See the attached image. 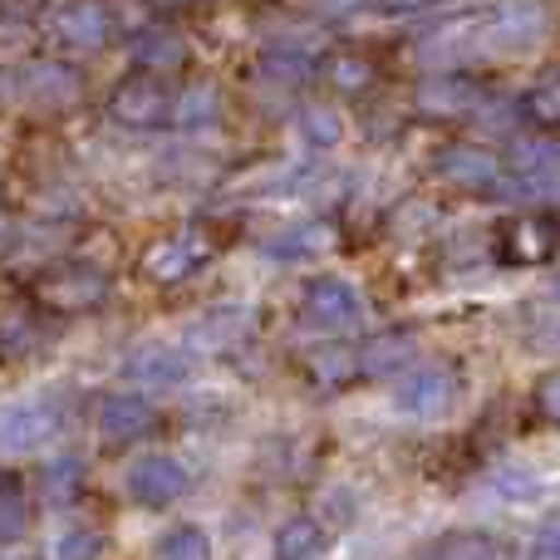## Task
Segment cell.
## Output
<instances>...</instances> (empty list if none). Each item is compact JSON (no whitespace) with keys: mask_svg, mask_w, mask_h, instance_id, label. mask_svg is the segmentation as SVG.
<instances>
[{"mask_svg":"<svg viewBox=\"0 0 560 560\" xmlns=\"http://www.w3.org/2000/svg\"><path fill=\"white\" fill-rule=\"evenodd\" d=\"M108 118L118 128H128V133H158L173 118V89L163 84V74L133 69V74H124L108 89Z\"/></svg>","mask_w":560,"mask_h":560,"instance_id":"cell-1","label":"cell"},{"mask_svg":"<svg viewBox=\"0 0 560 560\" xmlns=\"http://www.w3.org/2000/svg\"><path fill=\"white\" fill-rule=\"evenodd\" d=\"M45 30L55 35V45L74 49V55H98L118 35V10L108 0H59Z\"/></svg>","mask_w":560,"mask_h":560,"instance_id":"cell-2","label":"cell"},{"mask_svg":"<svg viewBox=\"0 0 560 560\" xmlns=\"http://www.w3.org/2000/svg\"><path fill=\"white\" fill-rule=\"evenodd\" d=\"M457 369L453 364H418V369H398L394 374V408L404 418H443L457 404Z\"/></svg>","mask_w":560,"mask_h":560,"instance_id":"cell-3","label":"cell"},{"mask_svg":"<svg viewBox=\"0 0 560 560\" xmlns=\"http://www.w3.org/2000/svg\"><path fill=\"white\" fill-rule=\"evenodd\" d=\"M124 492H128V502L143 506V512H163V506H177L192 492V472H187V463L173 453H148L128 467Z\"/></svg>","mask_w":560,"mask_h":560,"instance_id":"cell-4","label":"cell"},{"mask_svg":"<svg viewBox=\"0 0 560 560\" xmlns=\"http://www.w3.org/2000/svg\"><path fill=\"white\" fill-rule=\"evenodd\" d=\"M65 428V413L49 398H20L0 408V457H25L49 447Z\"/></svg>","mask_w":560,"mask_h":560,"instance_id":"cell-5","label":"cell"},{"mask_svg":"<svg viewBox=\"0 0 560 560\" xmlns=\"http://www.w3.org/2000/svg\"><path fill=\"white\" fill-rule=\"evenodd\" d=\"M300 315H305L315 329H329V335H335V329H349L359 315H364V290L339 271L310 276L305 290H300Z\"/></svg>","mask_w":560,"mask_h":560,"instance_id":"cell-6","label":"cell"},{"mask_svg":"<svg viewBox=\"0 0 560 560\" xmlns=\"http://www.w3.org/2000/svg\"><path fill=\"white\" fill-rule=\"evenodd\" d=\"M15 89L25 104L45 108V114H69V108L84 104V74L74 65H65V59H30V65H20Z\"/></svg>","mask_w":560,"mask_h":560,"instance_id":"cell-7","label":"cell"},{"mask_svg":"<svg viewBox=\"0 0 560 560\" xmlns=\"http://www.w3.org/2000/svg\"><path fill=\"white\" fill-rule=\"evenodd\" d=\"M207 261H212V236L197 232V226H187V232H173V236H163V242L148 246L143 276L153 280V285H183V280H192Z\"/></svg>","mask_w":560,"mask_h":560,"instance_id":"cell-8","label":"cell"},{"mask_svg":"<svg viewBox=\"0 0 560 560\" xmlns=\"http://www.w3.org/2000/svg\"><path fill=\"white\" fill-rule=\"evenodd\" d=\"M546 30H551V15H546L541 0H506V5H497L492 15L482 20L477 45H492V49H502V55H516V49L541 45Z\"/></svg>","mask_w":560,"mask_h":560,"instance_id":"cell-9","label":"cell"},{"mask_svg":"<svg viewBox=\"0 0 560 560\" xmlns=\"http://www.w3.org/2000/svg\"><path fill=\"white\" fill-rule=\"evenodd\" d=\"M492 256L502 266H546L556 261V222L551 212H522L497 226Z\"/></svg>","mask_w":560,"mask_h":560,"instance_id":"cell-10","label":"cell"},{"mask_svg":"<svg viewBox=\"0 0 560 560\" xmlns=\"http://www.w3.org/2000/svg\"><path fill=\"white\" fill-rule=\"evenodd\" d=\"M39 300L59 315H84V310H98L108 300V276L94 266H59L39 280Z\"/></svg>","mask_w":560,"mask_h":560,"instance_id":"cell-11","label":"cell"},{"mask_svg":"<svg viewBox=\"0 0 560 560\" xmlns=\"http://www.w3.org/2000/svg\"><path fill=\"white\" fill-rule=\"evenodd\" d=\"M94 423H98V438H104V443L133 447V443H143V438L158 428V408L148 404L143 394H133V388H128V394H108L104 404H98Z\"/></svg>","mask_w":560,"mask_h":560,"instance_id":"cell-12","label":"cell"},{"mask_svg":"<svg viewBox=\"0 0 560 560\" xmlns=\"http://www.w3.org/2000/svg\"><path fill=\"white\" fill-rule=\"evenodd\" d=\"M252 329H256V310L242 305V300H222V305L202 310V315L187 325L183 349H192V354L197 349H232V345H242Z\"/></svg>","mask_w":560,"mask_h":560,"instance_id":"cell-13","label":"cell"},{"mask_svg":"<svg viewBox=\"0 0 560 560\" xmlns=\"http://www.w3.org/2000/svg\"><path fill=\"white\" fill-rule=\"evenodd\" d=\"M124 378L133 388H177L192 378V349L183 345H143L124 359Z\"/></svg>","mask_w":560,"mask_h":560,"instance_id":"cell-14","label":"cell"},{"mask_svg":"<svg viewBox=\"0 0 560 560\" xmlns=\"http://www.w3.org/2000/svg\"><path fill=\"white\" fill-rule=\"evenodd\" d=\"M413 104L423 118H467L482 104V89H477L463 69H433V74L418 84Z\"/></svg>","mask_w":560,"mask_h":560,"instance_id":"cell-15","label":"cell"},{"mask_svg":"<svg viewBox=\"0 0 560 560\" xmlns=\"http://www.w3.org/2000/svg\"><path fill=\"white\" fill-rule=\"evenodd\" d=\"M433 173L453 187H467V192H492L502 183V158L477 143H453L433 158Z\"/></svg>","mask_w":560,"mask_h":560,"instance_id":"cell-16","label":"cell"},{"mask_svg":"<svg viewBox=\"0 0 560 560\" xmlns=\"http://www.w3.org/2000/svg\"><path fill=\"white\" fill-rule=\"evenodd\" d=\"M335 242H339V232L329 222H285L276 236H266L261 252H266V261L295 266V261H319V256H329Z\"/></svg>","mask_w":560,"mask_h":560,"instance_id":"cell-17","label":"cell"},{"mask_svg":"<svg viewBox=\"0 0 560 560\" xmlns=\"http://www.w3.org/2000/svg\"><path fill=\"white\" fill-rule=\"evenodd\" d=\"M133 65L148 69V74H177V69L187 65V39L177 35L173 25H153L143 30V35H133Z\"/></svg>","mask_w":560,"mask_h":560,"instance_id":"cell-18","label":"cell"},{"mask_svg":"<svg viewBox=\"0 0 560 560\" xmlns=\"http://www.w3.org/2000/svg\"><path fill=\"white\" fill-rule=\"evenodd\" d=\"M329 551V526L315 516H290L271 536V560H319Z\"/></svg>","mask_w":560,"mask_h":560,"instance_id":"cell-19","label":"cell"},{"mask_svg":"<svg viewBox=\"0 0 560 560\" xmlns=\"http://www.w3.org/2000/svg\"><path fill=\"white\" fill-rule=\"evenodd\" d=\"M167 124H177L183 133H207V128L222 124V89L207 84V79H197V84H187L183 94H173V118Z\"/></svg>","mask_w":560,"mask_h":560,"instance_id":"cell-20","label":"cell"},{"mask_svg":"<svg viewBox=\"0 0 560 560\" xmlns=\"http://www.w3.org/2000/svg\"><path fill=\"white\" fill-rule=\"evenodd\" d=\"M30 532V492L25 477L0 467V546H20Z\"/></svg>","mask_w":560,"mask_h":560,"instance_id":"cell-21","label":"cell"},{"mask_svg":"<svg viewBox=\"0 0 560 560\" xmlns=\"http://www.w3.org/2000/svg\"><path fill=\"white\" fill-rule=\"evenodd\" d=\"M413 349H418V339L408 335V329H394V335L369 339V349H364V354H354V364H359V374H384V378H394L398 369H408Z\"/></svg>","mask_w":560,"mask_h":560,"instance_id":"cell-22","label":"cell"},{"mask_svg":"<svg viewBox=\"0 0 560 560\" xmlns=\"http://www.w3.org/2000/svg\"><path fill=\"white\" fill-rule=\"evenodd\" d=\"M502 173H512V177H556V138L551 133L516 138L502 158Z\"/></svg>","mask_w":560,"mask_h":560,"instance_id":"cell-23","label":"cell"},{"mask_svg":"<svg viewBox=\"0 0 560 560\" xmlns=\"http://www.w3.org/2000/svg\"><path fill=\"white\" fill-rule=\"evenodd\" d=\"M295 128L310 148H319V153H329V148L345 143V114H339L335 104H305L300 118H295Z\"/></svg>","mask_w":560,"mask_h":560,"instance_id":"cell-24","label":"cell"},{"mask_svg":"<svg viewBox=\"0 0 560 560\" xmlns=\"http://www.w3.org/2000/svg\"><path fill=\"white\" fill-rule=\"evenodd\" d=\"M325 79H329V89L335 94H369L374 89V79H378V69H374V59L369 55H329L325 59Z\"/></svg>","mask_w":560,"mask_h":560,"instance_id":"cell-25","label":"cell"},{"mask_svg":"<svg viewBox=\"0 0 560 560\" xmlns=\"http://www.w3.org/2000/svg\"><path fill=\"white\" fill-rule=\"evenodd\" d=\"M153 560H212V536L192 522L167 526L153 546Z\"/></svg>","mask_w":560,"mask_h":560,"instance_id":"cell-26","label":"cell"},{"mask_svg":"<svg viewBox=\"0 0 560 560\" xmlns=\"http://www.w3.org/2000/svg\"><path fill=\"white\" fill-rule=\"evenodd\" d=\"M516 108H522V118H526V124H532V128H541V133H551V128L560 124V84H556V74H551V69H546V74L536 79L532 89H526V94H522V104H516Z\"/></svg>","mask_w":560,"mask_h":560,"instance_id":"cell-27","label":"cell"},{"mask_svg":"<svg viewBox=\"0 0 560 560\" xmlns=\"http://www.w3.org/2000/svg\"><path fill=\"white\" fill-rule=\"evenodd\" d=\"M310 74H315V59H310V49L271 45L261 55V79H271V84H305Z\"/></svg>","mask_w":560,"mask_h":560,"instance_id":"cell-28","label":"cell"},{"mask_svg":"<svg viewBox=\"0 0 560 560\" xmlns=\"http://www.w3.org/2000/svg\"><path fill=\"white\" fill-rule=\"evenodd\" d=\"M49 560H104V532L98 526H65L49 541Z\"/></svg>","mask_w":560,"mask_h":560,"instance_id":"cell-29","label":"cell"},{"mask_svg":"<svg viewBox=\"0 0 560 560\" xmlns=\"http://www.w3.org/2000/svg\"><path fill=\"white\" fill-rule=\"evenodd\" d=\"M418 560H502V556H497V546L487 541V536L463 532V536H447V541L428 546Z\"/></svg>","mask_w":560,"mask_h":560,"instance_id":"cell-30","label":"cell"},{"mask_svg":"<svg viewBox=\"0 0 560 560\" xmlns=\"http://www.w3.org/2000/svg\"><path fill=\"white\" fill-rule=\"evenodd\" d=\"M359 374V364H354V354L349 349H319L315 359H310V378H315L319 388H339V384H349V378Z\"/></svg>","mask_w":560,"mask_h":560,"instance_id":"cell-31","label":"cell"},{"mask_svg":"<svg viewBox=\"0 0 560 560\" xmlns=\"http://www.w3.org/2000/svg\"><path fill=\"white\" fill-rule=\"evenodd\" d=\"M79 482H84V467H79V457H55V463L45 467V497H49V506L74 502Z\"/></svg>","mask_w":560,"mask_h":560,"instance_id":"cell-32","label":"cell"},{"mask_svg":"<svg viewBox=\"0 0 560 560\" xmlns=\"http://www.w3.org/2000/svg\"><path fill=\"white\" fill-rule=\"evenodd\" d=\"M35 349V325L25 315H0V359H25Z\"/></svg>","mask_w":560,"mask_h":560,"instance_id":"cell-33","label":"cell"},{"mask_svg":"<svg viewBox=\"0 0 560 560\" xmlns=\"http://www.w3.org/2000/svg\"><path fill=\"white\" fill-rule=\"evenodd\" d=\"M536 477L532 472H522V467H506V472H497V492L506 497V502H532V492H536Z\"/></svg>","mask_w":560,"mask_h":560,"instance_id":"cell-34","label":"cell"},{"mask_svg":"<svg viewBox=\"0 0 560 560\" xmlns=\"http://www.w3.org/2000/svg\"><path fill=\"white\" fill-rule=\"evenodd\" d=\"M526 560H560V522H556V516H546L541 532L532 536V551H526Z\"/></svg>","mask_w":560,"mask_h":560,"instance_id":"cell-35","label":"cell"},{"mask_svg":"<svg viewBox=\"0 0 560 560\" xmlns=\"http://www.w3.org/2000/svg\"><path fill=\"white\" fill-rule=\"evenodd\" d=\"M532 408H536V418H541V423H556V418H560V408H556V374H541V384H536V394H532Z\"/></svg>","mask_w":560,"mask_h":560,"instance_id":"cell-36","label":"cell"},{"mask_svg":"<svg viewBox=\"0 0 560 560\" xmlns=\"http://www.w3.org/2000/svg\"><path fill=\"white\" fill-rule=\"evenodd\" d=\"M378 10H384V15H413V10H423L428 0H374Z\"/></svg>","mask_w":560,"mask_h":560,"instance_id":"cell-37","label":"cell"},{"mask_svg":"<svg viewBox=\"0 0 560 560\" xmlns=\"http://www.w3.org/2000/svg\"><path fill=\"white\" fill-rule=\"evenodd\" d=\"M319 5H325V10H329V15H345V10H354V5H359V0H319Z\"/></svg>","mask_w":560,"mask_h":560,"instance_id":"cell-38","label":"cell"},{"mask_svg":"<svg viewBox=\"0 0 560 560\" xmlns=\"http://www.w3.org/2000/svg\"><path fill=\"white\" fill-rule=\"evenodd\" d=\"M158 5H167V10H183V5H197V0H158Z\"/></svg>","mask_w":560,"mask_h":560,"instance_id":"cell-39","label":"cell"},{"mask_svg":"<svg viewBox=\"0 0 560 560\" xmlns=\"http://www.w3.org/2000/svg\"><path fill=\"white\" fill-rule=\"evenodd\" d=\"M5 236H10V217L0 212V242H5Z\"/></svg>","mask_w":560,"mask_h":560,"instance_id":"cell-40","label":"cell"}]
</instances>
